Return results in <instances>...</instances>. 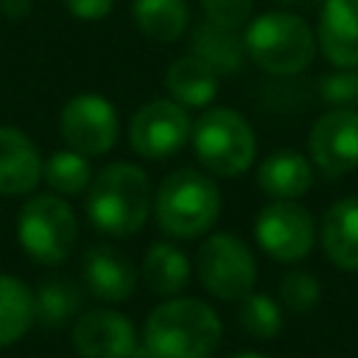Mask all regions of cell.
Returning <instances> with one entry per match:
<instances>
[{
    "label": "cell",
    "instance_id": "obj_1",
    "mask_svg": "<svg viewBox=\"0 0 358 358\" xmlns=\"http://www.w3.org/2000/svg\"><path fill=\"white\" fill-rule=\"evenodd\" d=\"M218 313L196 296H173L157 305L143 324L148 358H210L221 344Z\"/></svg>",
    "mask_w": 358,
    "mask_h": 358
},
{
    "label": "cell",
    "instance_id": "obj_2",
    "mask_svg": "<svg viewBox=\"0 0 358 358\" xmlns=\"http://www.w3.org/2000/svg\"><path fill=\"white\" fill-rule=\"evenodd\" d=\"M154 210L151 182L143 168L131 162H112L98 171L87 187L90 224L112 238L140 232Z\"/></svg>",
    "mask_w": 358,
    "mask_h": 358
},
{
    "label": "cell",
    "instance_id": "obj_3",
    "mask_svg": "<svg viewBox=\"0 0 358 358\" xmlns=\"http://www.w3.org/2000/svg\"><path fill=\"white\" fill-rule=\"evenodd\" d=\"M154 215L165 235L199 238L210 232L221 215V190L207 173L179 168L159 182Z\"/></svg>",
    "mask_w": 358,
    "mask_h": 358
},
{
    "label": "cell",
    "instance_id": "obj_4",
    "mask_svg": "<svg viewBox=\"0 0 358 358\" xmlns=\"http://www.w3.org/2000/svg\"><path fill=\"white\" fill-rule=\"evenodd\" d=\"M246 56L268 76H296L316 56V34L291 11H266L243 31Z\"/></svg>",
    "mask_w": 358,
    "mask_h": 358
},
{
    "label": "cell",
    "instance_id": "obj_5",
    "mask_svg": "<svg viewBox=\"0 0 358 358\" xmlns=\"http://www.w3.org/2000/svg\"><path fill=\"white\" fill-rule=\"evenodd\" d=\"M190 143L201 168L224 179L246 173L257 154V140L249 120L229 106L201 112L190 129Z\"/></svg>",
    "mask_w": 358,
    "mask_h": 358
},
{
    "label": "cell",
    "instance_id": "obj_6",
    "mask_svg": "<svg viewBox=\"0 0 358 358\" xmlns=\"http://www.w3.org/2000/svg\"><path fill=\"white\" fill-rule=\"evenodd\" d=\"M76 238L78 221L62 196H34L17 213V241L36 263H64L76 246Z\"/></svg>",
    "mask_w": 358,
    "mask_h": 358
},
{
    "label": "cell",
    "instance_id": "obj_7",
    "mask_svg": "<svg viewBox=\"0 0 358 358\" xmlns=\"http://www.w3.org/2000/svg\"><path fill=\"white\" fill-rule=\"evenodd\" d=\"M196 274L207 294L221 302H241L252 294L257 280V263L252 249L229 232L210 235L196 255Z\"/></svg>",
    "mask_w": 358,
    "mask_h": 358
},
{
    "label": "cell",
    "instance_id": "obj_8",
    "mask_svg": "<svg viewBox=\"0 0 358 358\" xmlns=\"http://www.w3.org/2000/svg\"><path fill=\"white\" fill-rule=\"evenodd\" d=\"M193 120L173 98H157L143 103L129 123V145L143 159H171L190 140Z\"/></svg>",
    "mask_w": 358,
    "mask_h": 358
},
{
    "label": "cell",
    "instance_id": "obj_9",
    "mask_svg": "<svg viewBox=\"0 0 358 358\" xmlns=\"http://www.w3.org/2000/svg\"><path fill=\"white\" fill-rule=\"evenodd\" d=\"M255 238L268 257L280 263H296L310 255L316 243V224L302 204L291 199H274L257 213Z\"/></svg>",
    "mask_w": 358,
    "mask_h": 358
},
{
    "label": "cell",
    "instance_id": "obj_10",
    "mask_svg": "<svg viewBox=\"0 0 358 358\" xmlns=\"http://www.w3.org/2000/svg\"><path fill=\"white\" fill-rule=\"evenodd\" d=\"M117 109L112 101L95 92L73 95L59 115V134L70 151L84 157H101L117 143Z\"/></svg>",
    "mask_w": 358,
    "mask_h": 358
},
{
    "label": "cell",
    "instance_id": "obj_11",
    "mask_svg": "<svg viewBox=\"0 0 358 358\" xmlns=\"http://www.w3.org/2000/svg\"><path fill=\"white\" fill-rule=\"evenodd\" d=\"M310 162L330 179L358 168V109L333 106L316 117L308 134Z\"/></svg>",
    "mask_w": 358,
    "mask_h": 358
},
{
    "label": "cell",
    "instance_id": "obj_12",
    "mask_svg": "<svg viewBox=\"0 0 358 358\" xmlns=\"http://www.w3.org/2000/svg\"><path fill=\"white\" fill-rule=\"evenodd\" d=\"M73 347L81 358H129L140 341L129 316L112 308H95L76 319Z\"/></svg>",
    "mask_w": 358,
    "mask_h": 358
},
{
    "label": "cell",
    "instance_id": "obj_13",
    "mask_svg": "<svg viewBox=\"0 0 358 358\" xmlns=\"http://www.w3.org/2000/svg\"><path fill=\"white\" fill-rule=\"evenodd\" d=\"M81 277H84V285L87 291L101 299V302H126L131 294H134V285H137V271L131 266V260L117 252L115 246H90L84 252V260H81Z\"/></svg>",
    "mask_w": 358,
    "mask_h": 358
},
{
    "label": "cell",
    "instance_id": "obj_14",
    "mask_svg": "<svg viewBox=\"0 0 358 358\" xmlns=\"http://www.w3.org/2000/svg\"><path fill=\"white\" fill-rule=\"evenodd\" d=\"M316 48L333 67H358V0H322Z\"/></svg>",
    "mask_w": 358,
    "mask_h": 358
},
{
    "label": "cell",
    "instance_id": "obj_15",
    "mask_svg": "<svg viewBox=\"0 0 358 358\" xmlns=\"http://www.w3.org/2000/svg\"><path fill=\"white\" fill-rule=\"evenodd\" d=\"M42 157L34 140L14 126H0V193L22 196L42 182Z\"/></svg>",
    "mask_w": 358,
    "mask_h": 358
},
{
    "label": "cell",
    "instance_id": "obj_16",
    "mask_svg": "<svg viewBox=\"0 0 358 358\" xmlns=\"http://www.w3.org/2000/svg\"><path fill=\"white\" fill-rule=\"evenodd\" d=\"M327 260L341 271H358V196L333 201L319 227Z\"/></svg>",
    "mask_w": 358,
    "mask_h": 358
},
{
    "label": "cell",
    "instance_id": "obj_17",
    "mask_svg": "<svg viewBox=\"0 0 358 358\" xmlns=\"http://www.w3.org/2000/svg\"><path fill=\"white\" fill-rule=\"evenodd\" d=\"M257 185L271 199H299L313 185V165L305 154L294 148H280L268 154L257 168Z\"/></svg>",
    "mask_w": 358,
    "mask_h": 358
},
{
    "label": "cell",
    "instance_id": "obj_18",
    "mask_svg": "<svg viewBox=\"0 0 358 358\" xmlns=\"http://www.w3.org/2000/svg\"><path fill=\"white\" fill-rule=\"evenodd\" d=\"M193 56L207 62L218 76H232L243 67L246 59L243 34L238 28H227L213 20H204L193 28Z\"/></svg>",
    "mask_w": 358,
    "mask_h": 358
},
{
    "label": "cell",
    "instance_id": "obj_19",
    "mask_svg": "<svg viewBox=\"0 0 358 358\" xmlns=\"http://www.w3.org/2000/svg\"><path fill=\"white\" fill-rule=\"evenodd\" d=\"M165 87L176 103L185 109H201L207 106L218 92V73L201 62L199 56H182L176 59L165 73Z\"/></svg>",
    "mask_w": 358,
    "mask_h": 358
},
{
    "label": "cell",
    "instance_id": "obj_20",
    "mask_svg": "<svg viewBox=\"0 0 358 358\" xmlns=\"http://www.w3.org/2000/svg\"><path fill=\"white\" fill-rule=\"evenodd\" d=\"M140 271H143V280H145L148 291H154L159 296H173L190 280V260L179 246H173L168 241H159V243L148 246Z\"/></svg>",
    "mask_w": 358,
    "mask_h": 358
},
{
    "label": "cell",
    "instance_id": "obj_21",
    "mask_svg": "<svg viewBox=\"0 0 358 358\" xmlns=\"http://www.w3.org/2000/svg\"><path fill=\"white\" fill-rule=\"evenodd\" d=\"M134 25L154 42H176L190 22L185 0H131Z\"/></svg>",
    "mask_w": 358,
    "mask_h": 358
},
{
    "label": "cell",
    "instance_id": "obj_22",
    "mask_svg": "<svg viewBox=\"0 0 358 358\" xmlns=\"http://www.w3.org/2000/svg\"><path fill=\"white\" fill-rule=\"evenodd\" d=\"M34 291L14 274H0V350L34 327Z\"/></svg>",
    "mask_w": 358,
    "mask_h": 358
},
{
    "label": "cell",
    "instance_id": "obj_23",
    "mask_svg": "<svg viewBox=\"0 0 358 358\" xmlns=\"http://www.w3.org/2000/svg\"><path fill=\"white\" fill-rule=\"evenodd\" d=\"M81 288L70 280H48L34 291V316L36 324L59 330L76 319L81 310Z\"/></svg>",
    "mask_w": 358,
    "mask_h": 358
},
{
    "label": "cell",
    "instance_id": "obj_24",
    "mask_svg": "<svg viewBox=\"0 0 358 358\" xmlns=\"http://www.w3.org/2000/svg\"><path fill=\"white\" fill-rule=\"evenodd\" d=\"M42 179L62 196H76L81 190L90 187L92 182V168H90V159L84 154H76L70 148H62V151H53L45 165H42Z\"/></svg>",
    "mask_w": 358,
    "mask_h": 358
},
{
    "label": "cell",
    "instance_id": "obj_25",
    "mask_svg": "<svg viewBox=\"0 0 358 358\" xmlns=\"http://www.w3.org/2000/svg\"><path fill=\"white\" fill-rule=\"evenodd\" d=\"M238 322L252 338H274L282 330V310L268 294H246L238 305Z\"/></svg>",
    "mask_w": 358,
    "mask_h": 358
},
{
    "label": "cell",
    "instance_id": "obj_26",
    "mask_svg": "<svg viewBox=\"0 0 358 358\" xmlns=\"http://www.w3.org/2000/svg\"><path fill=\"white\" fill-rule=\"evenodd\" d=\"M319 280L310 274V271H302V268H291L288 274H282L280 280V299L288 310L294 313H308L310 308H316L319 302Z\"/></svg>",
    "mask_w": 358,
    "mask_h": 358
},
{
    "label": "cell",
    "instance_id": "obj_27",
    "mask_svg": "<svg viewBox=\"0 0 358 358\" xmlns=\"http://www.w3.org/2000/svg\"><path fill=\"white\" fill-rule=\"evenodd\" d=\"M319 95L333 106H358V67H336L319 81Z\"/></svg>",
    "mask_w": 358,
    "mask_h": 358
},
{
    "label": "cell",
    "instance_id": "obj_28",
    "mask_svg": "<svg viewBox=\"0 0 358 358\" xmlns=\"http://www.w3.org/2000/svg\"><path fill=\"white\" fill-rule=\"evenodd\" d=\"M252 6H255V0H201L204 20H213L218 25L238 28V31L243 22H249Z\"/></svg>",
    "mask_w": 358,
    "mask_h": 358
},
{
    "label": "cell",
    "instance_id": "obj_29",
    "mask_svg": "<svg viewBox=\"0 0 358 358\" xmlns=\"http://www.w3.org/2000/svg\"><path fill=\"white\" fill-rule=\"evenodd\" d=\"M115 0H64V8L78 17V20H87V22H95V20H103L109 11H112Z\"/></svg>",
    "mask_w": 358,
    "mask_h": 358
},
{
    "label": "cell",
    "instance_id": "obj_30",
    "mask_svg": "<svg viewBox=\"0 0 358 358\" xmlns=\"http://www.w3.org/2000/svg\"><path fill=\"white\" fill-rule=\"evenodd\" d=\"M0 14L8 20H22L31 14V0H0Z\"/></svg>",
    "mask_w": 358,
    "mask_h": 358
},
{
    "label": "cell",
    "instance_id": "obj_31",
    "mask_svg": "<svg viewBox=\"0 0 358 358\" xmlns=\"http://www.w3.org/2000/svg\"><path fill=\"white\" fill-rule=\"evenodd\" d=\"M229 358H268V355H263V352H235Z\"/></svg>",
    "mask_w": 358,
    "mask_h": 358
},
{
    "label": "cell",
    "instance_id": "obj_32",
    "mask_svg": "<svg viewBox=\"0 0 358 358\" xmlns=\"http://www.w3.org/2000/svg\"><path fill=\"white\" fill-rule=\"evenodd\" d=\"M271 3H277V6H280V8H285V6H296V3H299V0H271Z\"/></svg>",
    "mask_w": 358,
    "mask_h": 358
},
{
    "label": "cell",
    "instance_id": "obj_33",
    "mask_svg": "<svg viewBox=\"0 0 358 358\" xmlns=\"http://www.w3.org/2000/svg\"><path fill=\"white\" fill-rule=\"evenodd\" d=\"M129 358H148V352H145V350H143V347H137V350H134V352H131V355H129Z\"/></svg>",
    "mask_w": 358,
    "mask_h": 358
},
{
    "label": "cell",
    "instance_id": "obj_34",
    "mask_svg": "<svg viewBox=\"0 0 358 358\" xmlns=\"http://www.w3.org/2000/svg\"><path fill=\"white\" fill-rule=\"evenodd\" d=\"M310 3H322V0H310Z\"/></svg>",
    "mask_w": 358,
    "mask_h": 358
}]
</instances>
